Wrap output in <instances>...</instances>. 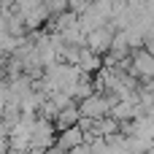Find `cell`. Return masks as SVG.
Wrapping results in <instances>:
<instances>
[{
	"mask_svg": "<svg viewBox=\"0 0 154 154\" xmlns=\"http://www.w3.org/2000/svg\"><path fill=\"white\" fill-rule=\"evenodd\" d=\"M114 35H116V27L111 24V22H106V24H100V27H95V30H89L87 32V49H92L95 54H108L111 51V46H114Z\"/></svg>",
	"mask_w": 154,
	"mask_h": 154,
	"instance_id": "6da1fadb",
	"label": "cell"
},
{
	"mask_svg": "<svg viewBox=\"0 0 154 154\" xmlns=\"http://www.w3.org/2000/svg\"><path fill=\"white\" fill-rule=\"evenodd\" d=\"M79 111H81V116L100 119V116L111 114V103H108V97H106L103 92H92V95H87L84 100H79Z\"/></svg>",
	"mask_w": 154,
	"mask_h": 154,
	"instance_id": "7a4b0ae2",
	"label": "cell"
},
{
	"mask_svg": "<svg viewBox=\"0 0 154 154\" xmlns=\"http://www.w3.org/2000/svg\"><path fill=\"white\" fill-rule=\"evenodd\" d=\"M79 119H81V111H79V106H76V103H70V106H65V108H60V111H57V116H54V127H57V133H60V130L76 127V125H79Z\"/></svg>",
	"mask_w": 154,
	"mask_h": 154,
	"instance_id": "3957f363",
	"label": "cell"
},
{
	"mask_svg": "<svg viewBox=\"0 0 154 154\" xmlns=\"http://www.w3.org/2000/svg\"><path fill=\"white\" fill-rule=\"evenodd\" d=\"M79 143H84V130L76 125V127H68V130H60L57 133V146L60 149H65V152H70V149H76Z\"/></svg>",
	"mask_w": 154,
	"mask_h": 154,
	"instance_id": "277c9868",
	"label": "cell"
},
{
	"mask_svg": "<svg viewBox=\"0 0 154 154\" xmlns=\"http://www.w3.org/2000/svg\"><path fill=\"white\" fill-rule=\"evenodd\" d=\"M43 5L51 11V14H62L70 8V0H43Z\"/></svg>",
	"mask_w": 154,
	"mask_h": 154,
	"instance_id": "5b68a950",
	"label": "cell"
},
{
	"mask_svg": "<svg viewBox=\"0 0 154 154\" xmlns=\"http://www.w3.org/2000/svg\"><path fill=\"white\" fill-rule=\"evenodd\" d=\"M70 154H92V143L84 141V143H79L76 149H70Z\"/></svg>",
	"mask_w": 154,
	"mask_h": 154,
	"instance_id": "8992f818",
	"label": "cell"
}]
</instances>
